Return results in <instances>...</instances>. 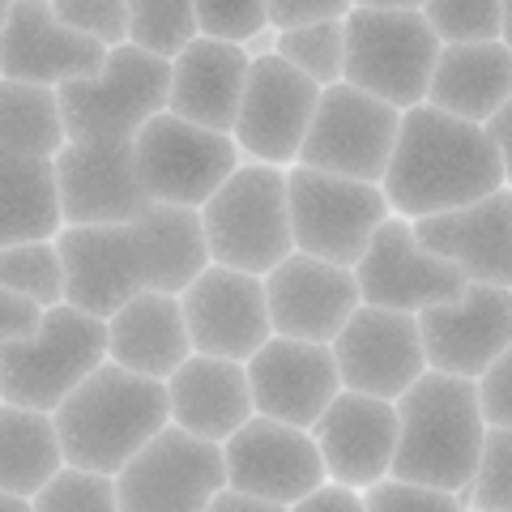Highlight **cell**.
I'll return each mask as SVG.
<instances>
[{"instance_id": "6da1fadb", "label": "cell", "mask_w": 512, "mask_h": 512, "mask_svg": "<svg viewBox=\"0 0 512 512\" xmlns=\"http://www.w3.org/2000/svg\"><path fill=\"white\" fill-rule=\"evenodd\" d=\"M495 188H504V167L483 124L457 120L431 103L402 111L397 146L380 180L384 201L397 218L419 222L448 214L491 197Z\"/></svg>"}, {"instance_id": "7a4b0ae2", "label": "cell", "mask_w": 512, "mask_h": 512, "mask_svg": "<svg viewBox=\"0 0 512 512\" xmlns=\"http://www.w3.org/2000/svg\"><path fill=\"white\" fill-rule=\"evenodd\" d=\"M56 431L64 466H82L116 478L124 461L137 457L171 423L167 384L124 372L120 363H99L77 389L56 406Z\"/></svg>"}, {"instance_id": "3957f363", "label": "cell", "mask_w": 512, "mask_h": 512, "mask_svg": "<svg viewBox=\"0 0 512 512\" xmlns=\"http://www.w3.org/2000/svg\"><path fill=\"white\" fill-rule=\"evenodd\" d=\"M397 453L389 478L436 491H461L483 453V410L474 380L427 372L397 397Z\"/></svg>"}, {"instance_id": "277c9868", "label": "cell", "mask_w": 512, "mask_h": 512, "mask_svg": "<svg viewBox=\"0 0 512 512\" xmlns=\"http://www.w3.org/2000/svg\"><path fill=\"white\" fill-rule=\"evenodd\" d=\"M99 363H107V320L69 303L43 308L35 333L0 342V402L56 414Z\"/></svg>"}, {"instance_id": "5b68a950", "label": "cell", "mask_w": 512, "mask_h": 512, "mask_svg": "<svg viewBox=\"0 0 512 512\" xmlns=\"http://www.w3.org/2000/svg\"><path fill=\"white\" fill-rule=\"evenodd\" d=\"M210 261L265 278L295 252L291 210H286V167L244 158L210 201L201 205Z\"/></svg>"}, {"instance_id": "8992f818", "label": "cell", "mask_w": 512, "mask_h": 512, "mask_svg": "<svg viewBox=\"0 0 512 512\" xmlns=\"http://www.w3.org/2000/svg\"><path fill=\"white\" fill-rule=\"evenodd\" d=\"M346 64L342 82L397 111L427 103L431 69L440 39L423 9H350L346 18Z\"/></svg>"}, {"instance_id": "52a82bcc", "label": "cell", "mask_w": 512, "mask_h": 512, "mask_svg": "<svg viewBox=\"0 0 512 512\" xmlns=\"http://www.w3.org/2000/svg\"><path fill=\"white\" fill-rule=\"evenodd\" d=\"M56 94L69 141H133L146 120L167 111L171 60L120 43L107 52L99 73L64 82Z\"/></svg>"}, {"instance_id": "ba28073f", "label": "cell", "mask_w": 512, "mask_h": 512, "mask_svg": "<svg viewBox=\"0 0 512 512\" xmlns=\"http://www.w3.org/2000/svg\"><path fill=\"white\" fill-rule=\"evenodd\" d=\"M286 210H291L295 252L346 269H355L376 227L393 214L380 184L342 180V175L312 171L299 163L286 167Z\"/></svg>"}, {"instance_id": "9c48e42d", "label": "cell", "mask_w": 512, "mask_h": 512, "mask_svg": "<svg viewBox=\"0 0 512 512\" xmlns=\"http://www.w3.org/2000/svg\"><path fill=\"white\" fill-rule=\"evenodd\" d=\"M137 175L146 184L154 205H184L201 210L214 192L227 184V175L244 163L231 133H214L171 111H158L154 120L133 137Z\"/></svg>"}, {"instance_id": "30bf717a", "label": "cell", "mask_w": 512, "mask_h": 512, "mask_svg": "<svg viewBox=\"0 0 512 512\" xmlns=\"http://www.w3.org/2000/svg\"><path fill=\"white\" fill-rule=\"evenodd\" d=\"M397 128H402V111L397 107L380 103L346 82L320 86L316 116L308 124V137H303L295 163L342 175V180L380 184L397 146Z\"/></svg>"}, {"instance_id": "8fae6325", "label": "cell", "mask_w": 512, "mask_h": 512, "mask_svg": "<svg viewBox=\"0 0 512 512\" xmlns=\"http://www.w3.org/2000/svg\"><path fill=\"white\" fill-rule=\"evenodd\" d=\"M227 487L222 444L188 436L167 423L158 436L137 448L116 474L120 512H205L214 495Z\"/></svg>"}, {"instance_id": "7c38bea8", "label": "cell", "mask_w": 512, "mask_h": 512, "mask_svg": "<svg viewBox=\"0 0 512 512\" xmlns=\"http://www.w3.org/2000/svg\"><path fill=\"white\" fill-rule=\"evenodd\" d=\"M355 282H359V299L372 308H389V312H410L419 316L436 303H453L466 291V274L457 265H448L444 256L427 252L414 235V222L389 214L376 227L372 244L363 248L355 261Z\"/></svg>"}, {"instance_id": "4fadbf2b", "label": "cell", "mask_w": 512, "mask_h": 512, "mask_svg": "<svg viewBox=\"0 0 512 512\" xmlns=\"http://www.w3.org/2000/svg\"><path fill=\"white\" fill-rule=\"evenodd\" d=\"M316 103H320V86L299 69H291L278 52L252 60L239 116L231 128L239 154L269 167H295L308 124L316 116Z\"/></svg>"}, {"instance_id": "5bb4252c", "label": "cell", "mask_w": 512, "mask_h": 512, "mask_svg": "<svg viewBox=\"0 0 512 512\" xmlns=\"http://www.w3.org/2000/svg\"><path fill=\"white\" fill-rule=\"evenodd\" d=\"M64 227H111L150 210L133 141H64L52 158Z\"/></svg>"}, {"instance_id": "9a60e30c", "label": "cell", "mask_w": 512, "mask_h": 512, "mask_svg": "<svg viewBox=\"0 0 512 512\" xmlns=\"http://www.w3.org/2000/svg\"><path fill=\"white\" fill-rule=\"evenodd\" d=\"M222 466H227L231 491L282 508L299 504L320 483H329L312 431L286 427L278 419H265V414H252L231 440H222Z\"/></svg>"}, {"instance_id": "2e32d148", "label": "cell", "mask_w": 512, "mask_h": 512, "mask_svg": "<svg viewBox=\"0 0 512 512\" xmlns=\"http://www.w3.org/2000/svg\"><path fill=\"white\" fill-rule=\"evenodd\" d=\"M180 308L192 338V355L248 363L256 350L274 338L265 278L256 274H239V269H227V265H205L180 295Z\"/></svg>"}, {"instance_id": "e0dca14e", "label": "cell", "mask_w": 512, "mask_h": 512, "mask_svg": "<svg viewBox=\"0 0 512 512\" xmlns=\"http://www.w3.org/2000/svg\"><path fill=\"white\" fill-rule=\"evenodd\" d=\"M329 350L338 363L342 389L384 397V402H397L427 372L419 316L372 308V303H359Z\"/></svg>"}, {"instance_id": "ac0fdd59", "label": "cell", "mask_w": 512, "mask_h": 512, "mask_svg": "<svg viewBox=\"0 0 512 512\" xmlns=\"http://www.w3.org/2000/svg\"><path fill=\"white\" fill-rule=\"evenodd\" d=\"M419 338L431 372L478 380L512 346V291L470 282L453 303L419 312Z\"/></svg>"}, {"instance_id": "d6986e66", "label": "cell", "mask_w": 512, "mask_h": 512, "mask_svg": "<svg viewBox=\"0 0 512 512\" xmlns=\"http://www.w3.org/2000/svg\"><path fill=\"white\" fill-rule=\"evenodd\" d=\"M265 299H269V325L278 338L299 342H333L342 325L359 308V282L355 269L329 265L320 256L291 252L265 274Z\"/></svg>"}, {"instance_id": "ffe728a7", "label": "cell", "mask_w": 512, "mask_h": 512, "mask_svg": "<svg viewBox=\"0 0 512 512\" xmlns=\"http://www.w3.org/2000/svg\"><path fill=\"white\" fill-rule=\"evenodd\" d=\"M252 406L265 419H278L286 427L312 431V423L325 414V406L342 393V376L333 363V350L325 342H299V338H269L244 363Z\"/></svg>"}, {"instance_id": "44dd1931", "label": "cell", "mask_w": 512, "mask_h": 512, "mask_svg": "<svg viewBox=\"0 0 512 512\" xmlns=\"http://www.w3.org/2000/svg\"><path fill=\"white\" fill-rule=\"evenodd\" d=\"M103 60L107 47L64 26L52 0H18L0 26V77L9 82L60 90L64 82L99 73Z\"/></svg>"}, {"instance_id": "7402d4cb", "label": "cell", "mask_w": 512, "mask_h": 512, "mask_svg": "<svg viewBox=\"0 0 512 512\" xmlns=\"http://www.w3.org/2000/svg\"><path fill=\"white\" fill-rule=\"evenodd\" d=\"M312 440L320 448L329 483L367 491L389 478L397 453V406L384 397L342 389L325 414L312 423Z\"/></svg>"}, {"instance_id": "603a6c76", "label": "cell", "mask_w": 512, "mask_h": 512, "mask_svg": "<svg viewBox=\"0 0 512 512\" xmlns=\"http://www.w3.org/2000/svg\"><path fill=\"white\" fill-rule=\"evenodd\" d=\"M56 248L64 261V303L77 312L107 320L133 295L146 291L137 239L128 222H111V227H60Z\"/></svg>"}, {"instance_id": "cb8c5ba5", "label": "cell", "mask_w": 512, "mask_h": 512, "mask_svg": "<svg viewBox=\"0 0 512 512\" xmlns=\"http://www.w3.org/2000/svg\"><path fill=\"white\" fill-rule=\"evenodd\" d=\"M414 235L427 252L457 265L466 282L512 291V188H495L491 197L461 210L419 218Z\"/></svg>"}, {"instance_id": "d4e9b609", "label": "cell", "mask_w": 512, "mask_h": 512, "mask_svg": "<svg viewBox=\"0 0 512 512\" xmlns=\"http://www.w3.org/2000/svg\"><path fill=\"white\" fill-rule=\"evenodd\" d=\"M167 410H171V423L184 427L188 436L210 440V444L231 440L256 414L244 363L188 355L167 376Z\"/></svg>"}, {"instance_id": "484cf974", "label": "cell", "mask_w": 512, "mask_h": 512, "mask_svg": "<svg viewBox=\"0 0 512 512\" xmlns=\"http://www.w3.org/2000/svg\"><path fill=\"white\" fill-rule=\"evenodd\" d=\"M248 69L252 60L239 43L197 35L171 60L167 111L201 128H214V133H231L239 116V99H244Z\"/></svg>"}, {"instance_id": "4316f807", "label": "cell", "mask_w": 512, "mask_h": 512, "mask_svg": "<svg viewBox=\"0 0 512 512\" xmlns=\"http://www.w3.org/2000/svg\"><path fill=\"white\" fill-rule=\"evenodd\" d=\"M192 355V338L184 325L180 295L141 291L107 316V359L124 372H137L146 380H163Z\"/></svg>"}, {"instance_id": "83f0119b", "label": "cell", "mask_w": 512, "mask_h": 512, "mask_svg": "<svg viewBox=\"0 0 512 512\" xmlns=\"http://www.w3.org/2000/svg\"><path fill=\"white\" fill-rule=\"evenodd\" d=\"M512 99V52L491 43H444L431 69L427 103L457 120L487 124Z\"/></svg>"}, {"instance_id": "f1b7e54d", "label": "cell", "mask_w": 512, "mask_h": 512, "mask_svg": "<svg viewBox=\"0 0 512 512\" xmlns=\"http://www.w3.org/2000/svg\"><path fill=\"white\" fill-rule=\"evenodd\" d=\"M137 239L141 256V282L146 291L158 295H184L192 278L210 261V244H205L201 210H184V205H150L141 218L128 222Z\"/></svg>"}, {"instance_id": "f546056e", "label": "cell", "mask_w": 512, "mask_h": 512, "mask_svg": "<svg viewBox=\"0 0 512 512\" xmlns=\"http://www.w3.org/2000/svg\"><path fill=\"white\" fill-rule=\"evenodd\" d=\"M64 227L52 158L0 150V248L56 239Z\"/></svg>"}, {"instance_id": "4dcf8cb0", "label": "cell", "mask_w": 512, "mask_h": 512, "mask_svg": "<svg viewBox=\"0 0 512 512\" xmlns=\"http://www.w3.org/2000/svg\"><path fill=\"white\" fill-rule=\"evenodd\" d=\"M60 466L64 448L52 414L0 402V491L30 500Z\"/></svg>"}, {"instance_id": "1f68e13d", "label": "cell", "mask_w": 512, "mask_h": 512, "mask_svg": "<svg viewBox=\"0 0 512 512\" xmlns=\"http://www.w3.org/2000/svg\"><path fill=\"white\" fill-rule=\"evenodd\" d=\"M60 94L52 86H30L0 77V150L56 158L64 146Z\"/></svg>"}, {"instance_id": "d6a6232c", "label": "cell", "mask_w": 512, "mask_h": 512, "mask_svg": "<svg viewBox=\"0 0 512 512\" xmlns=\"http://www.w3.org/2000/svg\"><path fill=\"white\" fill-rule=\"evenodd\" d=\"M0 286L30 303H39V308L64 303V261H60L56 239L0 248Z\"/></svg>"}, {"instance_id": "836d02e7", "label": "cell", "mask_w": 512, "mask_h": 512, "mask_svg": "<svg viewBox=\"0 0 512 512\" xmlns=\"http://www.w3.org/2000/svg\"><path fill=\"white\" fill-rule=\"evenodd\" d=\"M192 0H128V43L158 60H175L197 39Z\"/></svg>"}, {"instance_id": "e575fe53", "label": "cell", "mask_w": 512, "mask_h": 512, "mask_svg": "<svg viewBox=\"0 0 512 512\" xmlns=\"http://www.w3.org/2000/svg\"><path fill=\"white\" fill-rule=\"evenodd\" d=\"M278 56L291 64V69H299L303 77H312L316 86L342 82V64H346V26H342V18L278 30Z\"/></svg>"}, {"instance_id": "d590c367", "label": "cell", "mask_w": 512, "mask_h": 512, "mask_svg": "<svg viewBox=\"0 0 512 512\" xmlns=\"http://www.w3.org/2000/svg\"><path fill=\"white\" fill-rule=\"evenodd\" d=\"M457 495L461 508L512 512V427H487L474 478Z\"/></svg>"}, {"instance_id": "8d00e7d4", "label": "cell", "mask_w": 512, "mask_h": 512, "mask_svg": "<svg viewBox=\"0 0 512 512\" xmlns=\"http://www.w3.org/2000/svg\"><path fill=\"white\" fill-rule=\"evenodd\" d=\"M30 504H35V512H120L116 478L82 466H60L30 495Z\"/></svg>"}, {"instance_id": "74e56055", "label": "cell", "mask_w": 512, "mask_h": 512, "mask_svg": "<svg viewBox=\"0 0 512 512\" xmlns=\"http://www.w3.org/2000/svg\"><path fill=\"white\" fill-rule=\"evenodd\" d=\"M423 18L440 43H491L504 26V0H423Z\"/></svg>"}, {"instance_id": "f35d334b", "label": "cell", "mask_w": 512, "mask_h": 512, "mask_svg": "<svg viewBox=\"0 0 512 512\" xmlns=\"http://www.w3.org/2000/svg\"><path fill=\"white\" fill-rule=\"evenodd\" d=\"M56 18L99 47L128 43V0H52Z\"/></svg>"}, {"instance_id": "ab89813d", "label": "cell", "mask_w": 512, "mask_h": 512, "mask_svg": "<svg viewBox=\"0 0 512 512\" xmlns=\"http://www.w3.org/2000/svg\"><path fill=\"white\" fill-rule=\"evenodd\" d=\"M192 9H197L201 35L222 43H248L256 30L269 26L265 0H192Z\"/></svg>"}, {"instance_id": "60d3db41", "label": "cell", "mask_w": 512, "mask_h": 512, "mask_svg": "<svg viewBox=\"0 0 512 512\" xmlns=\"http://www.w3.org/2000/svg\"><path fill=\"white\" fill-rule=\"evenodd\" d=\"M363 508L367 512H466L453 491L402 483V478H380V483H372L363 491Z\"/></svg>"}, {"instance_id": "b9f144b4", "label": "cell", "mask_w": 512, "mask_h": 512, "mask_svg": "<svg viewBox=\"0 0 512 512\" xmlns=\"http://www.w3.org/2000/svg\"><path fill=\"white\" fill-rule=\"evenodd\" d=\"M474 389H478L483 423L487 427H512V346L474 380Z\"/></svg>"}, {"instance_id": "7bdbcfd3", "label": "cell", "mask_w": 512, "mask_h": 512, "mask_svg": "<svg viewBox=\"0 0 512 512\" xmlns=\"http://www.w3.org/2000/svg\"><path fill=\"white\" fill-rule=\"evenodd\" d=\"M269 5V26L274 30H295L312 22H333L355 9V0H265Z\"/></svg>"}, {"instance_id": "ee69618b", "label": "cell", "mask_w": 512, "mask_h": 512, "mask_svg": "<svg viewBox=\"0 0 512 512\" xmlns=\"http://www.w3.org/2000/svg\"><path fill=\"white\" fill-rule=\"evenodd\" d=\"M43 308L39 303H30L22 295H13L0 286V342H13V338H26V333H35Z\"/></svg>"}, {"instance_id": "f6af8a7d", "label": "cell", "mask_w": 512, "mask_h": 512, "mask_svg": "<svg viewBox=\"0 0 512 512\" xmlns=\"http://www.w3.org/2000/svg\"><path fill=\"white\" fill-rule=\"evenodd\" d=\"M286 512H367V508H363V491L342 487V483H320L312 495H303Z\"/></svg>"}, {"instance_id": "bcb514c9", "label": "cell", "mask_w": 512, "mask_h": 512, "mask_svg": "<svg viewBox=\"0 0 512 512\" xmlns=\"http://www.w3.org/2000/svg\"><path fill=\"white\" fill-rule=\"evenodd\" d=\"M491 141H495V150H500V167H504V188H512V99L495 111V116L483 124Z\"/></svg>"}, {"instance_id": "7dc6e473", "label": "cell", "mask_w": 512, "mask_h": 512, "mask_svg": "<svg viewBox=\"0 0 512 512\" xmlns=\"http://www.w3.org/2000/svg\"><path fill=\"white\" fill-rule=\"evenodd\" d=\"M205 512H286V508L282 504H269V500H256V495H244V491L222 487Z\"/></svg>"}, {"instance_id": "c3c4849f", "label": "cell", "mask_w": 512, "mask_h": 512, "mask_svg": "<svg viewBox=\"0 0 512 512\" xmlns=\"http://www.w3.org/2000/svg\"><path fill=\"white\" fill-rule=\"evenodd\" d=\"M248 52V60H261V56H274L278 52V30L274 26H265V30H256V35L248 43H239Z\"/></svg>"}, {"instance_id": "681fc988", "label": "cell", "mask_w": 512, "mask_h": 512, "mask_svg": "<svg viewBox=\"0 0 512 512\" xmlns=\"http://www.w3.org/2000/svg\"><path fill=\"white\" fill-rule=\"evenodd\" d=\"M355 9H423V0H355Z\"/></svg>"}, {"instance_id": "f907efd6", "label": "cell", "mask_w": 512, "mask_h": 512, "mask_svg": "<svg viewBox=\"0 0 512 512\" xmlns=\"http://www.w3.org/2000/svg\"><path fill=\"white\" fill-rule=\"evenodd\" d=\"M0 512H35V504H30L26 495H9V491H0Z\"/></svg>"}, {"instance_id": "816d5d0a", "label": "cell", "mask_w": 512, "mask_h": 512, "mask_svg": "<svg viewBox=\"0 0 512 512\" xmlns=\"http://www.w3.org/2000/svg\"><path fill=\"white\" fill-rule=\"evenodd\" d=\"M500 43L512 52V0H504V26H500Z\"/></svg>"}, {"instance_id": "f5cc1de1", "label": "cell", "mask_w": 512, "mask_h": 512, "mask_svg": "<svg viewBox=\"0 0 512 512\" xmlns=\"http://www.w3.org/2000/svg\"><path fill=\"white\" fill-rule=\"evenodd\" d=\"M18 5V0H0V26H5V18H9V9Z\"/></svg>"}, {"instance_id": "db71d44e", "label": "cell", "mask_w": 512, "mask_h": 512, "mask_svg": "<svg viewBox=\"0 0 512 512\" xmlns=\"http://www.w3.org/2000/svg\"><path fill=\"white\" fill-rule=\"evenodd\" d=\"M466 512H478V508H466Z\"/></svg>"}]
</instances>
